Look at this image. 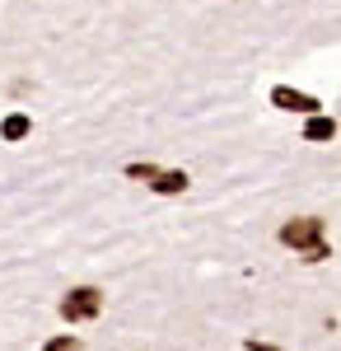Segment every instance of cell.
Listing matches in <instances>:
<instances>
[{"label":"cell","mask_w":341,"mask_h":351,"mask_svg":"<svg viewBox=\"0 0 341 351\" xmlns=\"http://www.w3.org/2000/svg\"><path fill=\"white\" fill-rule=\"evenodd\" d=\"M281 243L286 248H294V253H314L318 243H327L323 239V220L318 216H294L281 225Z\"/></svg>","instance_id":"cell-1"},{"label":"cell","mask_w":341,"mask_h":351,"mask_svg":"<svg viewBox=\"0 0 341 351\" xmlns=\"http://www.w3.org/2000/svg\"><path fill=\"white\" fill-rule=\"evenodd\" d=\"M42 351H79V337H52Z\"/></svg>","instance_id":"cell-8"},{"label":"cell","mask_w":341,"mask_h":351,"mask_svg":"<svg viewBox=\"0 0 341 351\" xmlns=\"http://www.w3.org/2000/svg\"><path fill=\"white\" fill-rule=\"evenodd\" d=\"M28 127H33V122H28L24 112H10V117L0 122V136H5V141H24V136H28Z\"/></svg>","instance_id":"cell-6"},{"label":"cell","mask_w":341,"mask_h":351,"mask_svg":"<svg viewBox=\"0 0 341 351\" xmlns=\"http://www.w3.org/2000/svg\"><path fill=\"white\" fill-rule=\"evenodd\" d=\"M332 136H337V122L323 117V112H314V117L304 122V141H332Z\"/></svg>","instance_id":"cell-5"},{"label":"cell","mask_w":341,"mask_h":351,"mask_svg":"<svg viewBox=\"0 0 341 351\" xmlns=\"http://www.w3.org/2000/svg\"><path fill=\"white\" fill-rule=\"evenodd\" d=\"M271 104H276V108H286V112H309V117L323 108L314 94H304V89H290V84H276V89H271Z\"/></svg>","instance_id":"cell-3"},{"label":"cell","mask_w":341,"mask_h":351,"mask_svg":"<svg viewBox=\"0 0 341 351\" xmlns=\"http://www.w3.org/2000/svg\"><path fill=\"white\" fill-rule=\"evenodd\" d=\"M155 164H127V178H145V183H155Z\"/></svg>","instance_id":"cell-7"},{"label":"cell","mask_w":341,"mask_h":351,"mask_svg":"<svg viewBox=\"0 0 341 351\" xmlns=\"http://www.w3.org/2000/svg\"><path fill=\"white\" fill-rule=\"evenodd\" d=\"M99 309H103V291H94V286H75V291H66V300H61V319L66 324L99 319Z\"/></svg>","instance_id":"cell-2"},{"label":"cell","mask_w":341,"mask_h":351,"mask_svg":"<svg viewBox=\"0 0 341 351\" xmlns=\"http://www.w3.org/2000/svg\"><path fill=\"white\" fill-rule=\"evenodd\" d=\"M248 351H281V347H271V342H248Z\"/></svg>","instance_id":"cell-9"},{"label":"cell","mask_w":341,"mask_h":351,"mask_svg":"<svg viewBox=\"0 0 341 351\" xmlns=\"http://www.w3.org/2000/svg\"><path fill=\"white\" fill-rule=\"evenodd\" d=\"M187 183H192V178H187L183 169H159L150 188H155L159 197H178V192H187Z\"/></svg>","instance_id":"cell-4"}]
</instances>
